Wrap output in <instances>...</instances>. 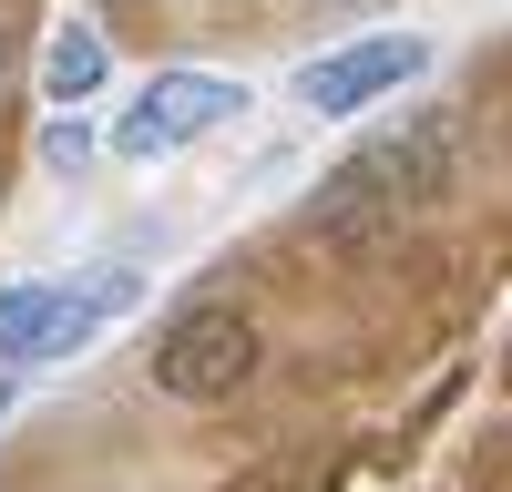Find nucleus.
I'll return each mask as SVG.
<instances>
[{"instance_id": "nucleus-1", "label": "nucleus", "mask_w": 512, "mask_h": 492, "mask_svg": "<svg viewBox=\"0 0 512 492\" xmlns=\"http://www.w3.org/2000/svg\"><path fill=\"white\" fill-rule=\"evenodd\" d=\"M441 185H451V123L420 113V123L369 134V144L318 185V226H328V236H390L400 216L441 205Z\"/></svg>"}, {"instance_id": "nucleus-2", "label": "nucleus", "mask_w": 512, "mask_h": 492, "mask_svg": "<svg viewBox=\"0 0 512 492\" xmlns=\"http://www.w3.org/2000/svg\"><path fill=\"white\" fill-rule=\"evenodd\" d=\"M134 287H144L134 267H103V277H82V287H52V277L0 287V359H72L103 318L134 308Z\"/></svg>"}, {"instance_id": "nucleus-3", "label": "nucleus", "mask_w": 512, "mask_h": 492, "mask_svg": "<svg viewBox=\"0 0 512 492\" xmlns=\"http://www.w3.org/2000/svg\"><path fill=\"white\" fill-rule=\"evenodd\" d=\"M256 380V328L236 318V308H185L175 328L154 339V390L164 400H236Z\"/></svg>"}, {"instance_id": "nucleus-4", "label": "nucleus", "mask_w": 512, "mask_h": 492, "mask_svg": "<svg viewBox=\"0 0 512 492\" xmlns=\"http://www.w3.org/2000/svg\"><path fill=\"white\" fill-rule=\"evenodd\" d=\"M236 113H246L236 82H216V72H154L144 93H134V113L113 123V154L154 164V154H175V144H195V134H216V123H236Z\"/></svg>"}, {"instance_id": "nucleus-5", "label": "nucleus", "mask_w": 512, "mask_h": 492, "mask_svg": "<svg viewBox=\"0 0 512 492\" xmlns=\"http://www.w3.org/2000/svg\"><path fill=\"white\" fill-rule=\"evenodd\" d=\"M431 72V41H410V31H379V41H349V52H328L297 72V103L308 113H359L379 93H400V82Z\"/></svg>"}, {"instance_id": "nucleus-6", "label": "nucleus", "mask_w": 512, "mask_h": 492, "mask_svg": "<svg viewBox=\"0 0 512 492\" xmlns=\"http://www.w3.org/2000/svg\"><path fill=\"white\" fill-rule=\"evenodd\" d=\"M41 82H52V103H82V93L103 82V31L62 21V31H52V62H41Z\"/></svg>"}, {"instance_id": "nucleus-7", "label": "nucleus", "mask_w": 512, "mask_h": 492, "mask_svg": "<svg viewBox=\"0 0 512 492\" xmlns=\"http://www.w3.org/2000/svg\"><path fill=\"white\" fill-rule=\"evenodd\" d=\"M41 154H52V164H82V154H93V134H82V123H52V134H41Z\"/></svg>"}, {"instance_id": "nucleus-8", "label": "nucleus", "mask_w": 512, "mask_h": 492, "mask_svg": "<svg viewBox=\"0 0 512 492\" xmlns=\"http://www.w3.org/2000/svg\"><path fill=\"white\" fill-rule=\"evenodd\" d=\"M0 410H11V369H0Z\"/></svg>"}, {"instance_id": "nucleus-9", "label": "nucleus", "mask_w": 512, "mask_h": 492, "mask_svg": "<svg viewBox=\"0 0 512 492\" xmlns=\"http://www.w3.org/2000/svg\"><path fill=\"white\" fill-rule=\"evenodd\" d=\"M0 82H11V41H0Z\"/></svg>"}, {"instance_id": "nucleus-10", "label": "nucleus", "mask_w": 512, "mask_h": 492, "mask_svg": "<svg viewBox=\"0 0 512 492\" xmlns=\"http://www.w3.org/2000/svg\"><path fill=\"white\" fill-rule=\"evenodd\" d=\"M328 11H359V0H328Z\"/></svg>"}]
</instances>
